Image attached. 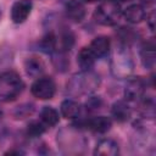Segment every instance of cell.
Instances as JSON below:
<instances>
[{
    "label": "cell",
    "instance_id": "1",
    "mask_svg": "<svg viewBox=\"0 0 156 156\" xmlns=\"http://www.w3.org/2000/svg\"><path fill=\"white\" fill-rule=\"evenodd\" d=\"M83 129L76 126H66L57 133V145L63 154L77 155L82 154L88 145V140L83 135Z\"/></svg>",
    "mask_w": 156,
    "mask_h": 156
},
{
    "label": "cell",
    "instance_id": "2",
    "mask_svg": "<svg viewBox=\"0 0 156 156\" xmlns=\"http://www.w3.org/2000/svg\"><path fill=\"white\" fill-rule=\"evenodd\" d=\"M101 79L99 74L90 71H82L72 76L67 82V93L72 96L90 95L99 89Z\"/></svg>",
    "mask_w": 156,
    "mask_h": 156
},
{
    "label": "cell",
    "instance_id": "3",
    "mask_svg": "<svg viewBox=\"0 0 156 156\" xmlns=\"http://www.w3.org/2000/svg\"><path fill=\"white\" fill-rule=\"evenodd\" d=\"M111 73L113 77L118 79L128 78L134 68V62L132 58V54L129 51V46H124L118 44L111 56L110 61Z\"/></svg>",
    "mask_w": 156,
    "mask_h": 156
},
{
    "label": "cell",
    "instance_id": "4",
    "mask_svg": "<svg viewBox=\"0 0 156 156\" xmlns=\"http://www.w3.org/2000/svg\"><path fill=\"white\" fill-rule=\"evenodd\" d=\"M24 89L21 76L15 71H6L0 74V102L16 100Z\"/></svg>",
    "mask_w": 156,
    "mask_h": 156
},
{
    "label": "cell",
    "instance_id": "5",
    "mask_svg": "<svg viewBox=\"0 0 156 156\" xmlns=\"http://www.w3.org/2000/svg\"><path fill=\"white\" fill-rule=\"evenodd\" d=\"M122 7L116 0H104L94 11V20L106 27L116 26L122 16Z\"/></svg>",
    "mask_w": 156,
    "mask_h": 156
},
{
    "label": "cell",
    "instance_id": "6",
    "mask_svg": "<svg viewBox=\"0 0 156 156\" xmlns=\"http://www.w3.org/2000/svg\"><path fill=\"white\" fill-rule=\"evenodd\" d=\"M30 91L39 100H50L56 93V84L51 77H39L32 84Z\"/></svg>",
    "mask_w": 156,
    "mask_h": 156
},
{
    "label": "cell",
    "instance_id": "7",
    "mask_svg": "<svg viewBox=\"0 0 156 156\" xmlns=\"http://www.w3.org/2000/svg\"><path fill=\"white\" fill-rule=\"evenodd\" d=\"M76 126H78L82 129H88L94 133H106L111 129L112 127V121L110 117L106 116H94V117H88L83 119H78L74 122Z\"/></svg>",
    "mask_w": 156,
    "mask_h": 156
},
{
    "label": "cell",
    "instance_id": "8",
    "mask_svg": "<svg viewBox=\"0 0 156 156\" xmlns=\"http://www.w3.org/2000/svg\"><path fill=\"white\" fill-rule=\"evenodd\" d=\"M146 91V82L141 77H128L124 85V100L128 102L140 101Z\"/></svg>",
    "mask_w": 156,
    "mask_h": 156
},
{
    "label": "cell",
    "instance_id": "9",
    "mask_svg": "<svg viewBox=\"0 0 156 156\" xmlns=\"http://www.w3.org/2000/svg\"><path fill=\"white\" fill-rule=\"evenodd\" d=\"M33 9V2L30 0H17L11 7V20L16 24L26 22Z\"/></svg>",
    "mask_w": 156,
    "mask_h": 156
},
{
    "label": "cell",
    "instance_id": "10",
    "mask_svg": "<svg viewBox=\"0 0 156 156\" xmlns=\"http://www.w3.org/2000/svg\"><path fill=\"white\" fill-rule=\"evenodd\" d=\"M65 12L68 20L72 22H82L85 18L87 10L82 1L79 0H69L65 5Z\"/></svg>",
    "mask_w": 156,
    "mask_h": 156
},
{
    "label": "cell",
    "instance_id": "11",
    "mask_svg": "<svg viewBox=\"0 0 156 156\" xmlns=\"http://www.w3.org/2000/svg\"><path fill=\"white\" fill-rule=\"evenodd\" d=\"M111 115L119 123L127 122L132 117V107L127 100H117L111 107Z\"/></svg>",
    "mask_w": 156,
    "mask_h": 156
},
{
    "label": "cell",
    "instance_id": "12",
    "mask_svg": "<svg viewBox=\"0 0 156 156\" xmlns=\"http://www.w3.org/2000/svg\"><path fill=\"white\" fill-rule=\"evenodd\" d=\"M89 48L94 52V55L96 56V58H101V57L107 56V54L110 52L111 40L106 35H99V37H96V38H94L91 40Z\"/></svg>",
    "mask_w": 156,
    "mask_h": 156
},
{
    "label": "cell",
    "instance_id": "13",
    "mask_svg": "<svg viewBox=\"0 0 156 156\" xmlns=\"http://www.w3.org/2000/svg\"><path fill=\"white\" fill-rule=\"evenodd\" d=\"M119 154V147L118 144L110 138L106 139H101L94 150V155L98 156H116Z\"/></svg>",
    "mask_w": 156,
    "mask_h": 156
},
{
    "label": "cell",
    "instance_id": "14",
    "mask_svg": "<svg viewBox=\"0 0 156 156\" xmlns=\"http://www.w3.org/2000/svg\"><path fill=\"white\" fill-rule=\"evenodd\" d=\"M124 15V18L129 22V23H133V24H136V23H140L145 20L146 17V10L143 5L140 4H133V5H129L123 12Z\"/></svg>",
    "mask_w": 156,
    "mask_h": 156
},
{
    "label": "cell",
    "instance_id": "15",
    "mask_svg": "<svg viewBox=\"0 0 156 156\" xmlns=\"http://www.w3.org/2000/svg\"><path fill=\"white\" fill-rule=\"evenodd\" d=\"M96 60H98L96 56L94 55V52L90 50L89 46L82 48L77 56V63L82 71H90L94 67Z\"/></svg>",
    "mask_w": 156,
    "mask_h": 156
},
{
    "label": "cell",
    "instance_id": "16",
    "mask_svg": "<svg viewBox=\"0 0 156 156\" xmlns=\"http://www.w3.org/2000/svg\"><path fill=\"white\" fill-rule=\"evenodd\" d=\"M140 60L145 68L151 69L155 66V43L152 40L145 41L140 49Z\"/></svg>",
    "mask_w": 156,
    "mask_h": 156
},
{
    "label": "cell",
    "instance_id": "17",
    "mask_svg": "<svg viewBox=\"0 0 156 156\" xmlns=\"http://www.w3.org/2000/svg\"><path fill=\"white\" fill-rule=\"evenodd\" d=\"M24 71L32 78H39L45 71V63L38 57H28L24 61Z\"/></svg>",
    "mask_w": 156,
    "mask_h": 156
},
{
    "label": "cell",
    "instance_id": "18",
    "mask_svg": "<svg viewBox=\"0 0 156 156\" xmlns=\"http://www.w3.org/2000/svg\"><path fill=\"white\" fill-rule=\"evenodd\" d=\"M80 105L72 99H66L61 102L60 106V112L65 118H71V119H77L80 115Z\"/></svg>",
    "mask_w": 156,
    "mask_h": 156
},
{
    "label": "cell",
    "instance_id": "19",
    "mask_svg": "<svg viewBox=\"0 0 156 156\" xmlns=\"http://www.w3.org/2000/svg\"><path fill=\"white\" fill-rule=\"evenodd\" d=\"M39 48L46 54H52L54 51H57V35L51 30L45 33L39 41Z\"/></svg>",
    "mask_w": 156,
    "mask_h": 156
},
{
    "label": "cell",
    "instance_id": "20",
    "mask_svg": "<svg viewBox=\"0 0 156 156\" xmlns=\"http://www.w3.org/2000/svg\"><path fill=\"white\" fill-rule=\"evenodd\" d=\"M39 117H40V121L46 126V127H54L58 123V119H60V116H58V112L57 110H55L54 107L51 106H44L39 113Z\"/></svg>",
    "mask_w": 156,
    "mask_h": 156
},
{
    "label": "cell",
    "instance_id": "21",
    "mask_svg": "<svg viewBox=\"0 0 156 156\" xmlns=\"http://www.w3.org/2000/svg\"><path fill=\"white\" fill-rule=\"evenodd\" d=\"M116 35H117V39H118V44L124 45V46L132 45L138 38L136 32L130 27H121L116 32Z\"/></svg>",
    "mask_w": 156,
    "mask_h": 156
},
{
    "label": "cell",
    "instance_id": "22",
    "mask_svg": "<svg viewBox=\"0 0 156 156\" xmlns=\"http://www.w3.org/2000/svg\"><path fill=\"white\" fill-rule=\"evenodd\" d=\"M74 44V35L71 30L68 29H65L60 33V35L57 37V45H58V51H62V52H67L72 49Z\"/></svg>",
    "mask_w": 156,
    "mask_h": 156
},
{
    "label": "cell",
    "instance_id": "23",
    "mask_svg": "<svg viewBox=\"0 0 156 156\" xmlns=\"http://www.w3.org/2000/svg\"><path fill=\"white\" fill-rule=\"evenodd\" d=\"M46 128L48 127L41 121H32V122L28 123L26 133L29 138H38V136H40L41 134L45 133Z\"/></svg>",
    "mask_w": 156,
    "mask_h": 156
},
{
    "label": "cell",
    "instance_id": "24",
    "mask_svg": "<svg viewBox=\"0 0 156 156\" xmlns=\"http://www.w3.org/2000/svg\"><path fill=\"white\" fill-rule=\"evenodd\" d=\"M33 112H34V105L33 104H23V105H20L15 108L13 117L16 119H23V118L29 117Z\"/></svg>",
    "mask_w": 156,
    "mask_h": 156
},
{
    "label": "cell",
    "instance_id": "25",
    "mask_svg": "<svg viewBox=\"0 0 156 156\" xmlns=\"http://www.w3.org/2000/svg\"><path fill=\"white\" fill-rule=\"evenodd\" d=\"M102 105H104V102H102V99L100 96H90L85 102V110L88 112L93 113V112L101 110Z\"/></svg>",
    "mask_w": 156,
    "mask_h": 156
},
{
    "label": "cell",
    "instance_id": "26",
    "mask_svg": "<svg viewBox=\"0 0 156 156\" xmlns=\"http://www.w3.org/2000/svg\"><path fill=\"white\" fill-rule=\"evenodd\" d=\"M65 54H66V52H62V51H57L56 56L54 57V65H55V67H56L57 69L65 71V69L67 68V66L69 65V62H68V60L66 58Z\"/></svg>",
    "mask_w": 156,
    "mask_h": 156
},
{
    "label": "cell",
    "instance_id": "27",
    "mask_svg": "<svg viewBox=\"0 0 156 156\" xmlns=\"http://www.w3.org/2000/svg\"><path fill=\"white\" fill-rule=\"evenodd\" d=\"M21 155V154H23L21 150H9V151H6L5 152V155Z\"/></svg>",
    "mask_w": 156,
    "mask_h": 156
},
{
    "label": "cell",
    "instance_id": "28",
    "mask_svg": "<svg viewBox=\"0 0 156 156\" xmlns=\"http://www.w3.org/2000/svg\"><path fill=\"white\" fill-rule=\"evenodd\" d=\"M87 2H96V1H101V0H84Z\"/></svg>",
    "mask_w": 156,
    "mask_h": 156
},
{
    "label": "cell",
    "instance_id": "29",
    "mask_svg": "<svg viewBox=\"0 0 156 156\" xmlns=\"http://www.w3.org/2000/svg\"><path fill=\"white\" fill-rule=\"evenodd\" d=\"M1 118H2V111H1V108H0V121H1Z\"/></svg>",
    "mask_w": 156,
    "mask_h": 156
},
{
    "label": "cell",
    "instance_id": "30",
    "mask_svg": "<svg viewBox=\"0 0 156 156\" xmlns=\"http://www.w3.org/2000/svg\"><path fill=\"white\" fill-rule=\"evenodd\" d=\"M116 1H127L128 2V1H133V0H116Z\"/></svg>",
    "mask_w": 156,
    "mask_h": 156
}]
</instances>
